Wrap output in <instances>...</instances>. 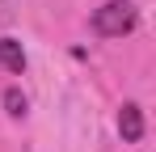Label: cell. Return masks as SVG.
<instances>
[{"label":"cell","instance_id":"obj_1","mask_svg":"<svg viewBox=\"0 0 156 152\" xmlns=\"http://www.w3.org/2000/svg\"><path fill=\"white\" fill-rule=\"evenodd\" d=\"M135 21H139V13L131 0H105L101 9H93V30L101 38H122L135 30Z\"/></svg>","mask_w":156,"mask_h":152},{"label":"cell","instance_id":"obj_4","mask_svg":"<svg viewBox=\"0 0 156 152\" xmlns=\"http://www.w3.org/2000/svg\"><path fill=\"white\" fill-rule=\"evenodd\" d=\"M4 110H9L13 118H26V110H30L26 93H17V89H9V93H4Z\"/></svg>","mask_w":156,"mask_h":152},{"label":"cell","instance_id":"obj_3","mask_svg":"<svg viewBox=\"0 0 156 152\" xmlns=\"http://www.w3.org/2000/svg\"><path fill=\"white\" fill-rule=\"evenodd\" d=\"M0 68L4 72H26V51H21V42L17 38H0Z\"/></svg>","mask_w":156,"mask_h":152},{"label":"cell","instance_id":"obj_2","mask_svg":"<svg viewBox=\"0 0 156 152\" xmlns=\"http://www.w3.org/2000/svg\"><path fill=\"white\" fill-rule=\"evenodd\" d=\"M118 135H122L127 144H139V139H144V110H139L135 101H127V106L118 110Z\"/></svg>","mask_w":156,"mask_h":152}]
</instances>
